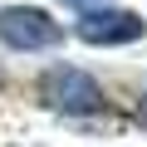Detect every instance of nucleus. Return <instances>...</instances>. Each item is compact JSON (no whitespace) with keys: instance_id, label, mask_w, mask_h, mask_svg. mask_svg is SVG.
Returning a JSON list of instances; mask_svg holds the SVG:
<instances>
[{"instance_id":"obj_1","label":"nucleus","mask_w":147,"mask_h":147,"mask_svg":"<svg viewBox=\"0 0 147 147\" xmlns=\"http://www.w3.org/2000/svg\"><path fill=\"white\" fill-rule=\"evenodd\" d=\"M34 98L49 113H59V118H98L108 108L103 84L93 79L88 69H79V64H49L34 79Z\"/></svg>"},{"instance_id":"obj_2","label":"nucleus","mask_w":147,"mask_h":147,"mask_svg":"<svg viewBox=\"0 0 147 147\" xmlns=\"http://www.w3.org/2000/svg\"><path fill=\"white\" fill-rule=\"evenodd\" d=\"M0 44L10 54H49L64 44V25L39 5H0Z\"/></svg>"},{"instance_id":"obj_3","label":"nucleus","mask_w":147,"mask_h":147,"mask_svg":"<svg viewBox=\"0 0 147 147\" xmlns=\"http://www.w3.org/2000/svg\"><path fill=\"white\" fill-rule=\"evenodd\" d=\"M74 34L84 44H93V49H118V44H137L147 34V20L137 10H123V5H98V10L79 15Z\"/></svg>"},{"instance_id":"obj_4","label":"nucleus","mask_w":147,"mask_h":147,"mask_svg":"<svg viewBox=\"0 0 147 147\" xmlns=\"http://www.w3.org/2000/svg\"><path fill=\"white\" fill-rule=\"evenodd\" d=\"M64 5H69L74 15H88V10H98V5H113V0H64Z\"/></svg>"},{"instance_id":"obj_5","label":"nucleus","mask_w":147,"mask_h":147,"mask_svg":"<svg viewBox=\"0 0 147 147\" xmlns=\"http://www.w3.org/2000/svg\"><path fill=\"white\" fill-rule=\"evenodd\" d=\"M132 113H137V123H142V127H147V88H142V93H137V108H132Z\"/></svg>"},{"instance_id":"obj_6","label":"nucleus","mask_w":147,"mask_h":147,"mask_svg":"<svg viewBox=\"0 0 147 147\" xmlns=\"http://www.w3.org/2000/svg\"><path fill=\"white\" fill-rule=\"evenodd\" d=\"M0 88H5V69H0Z\"/></svg>"}]
</instances>
